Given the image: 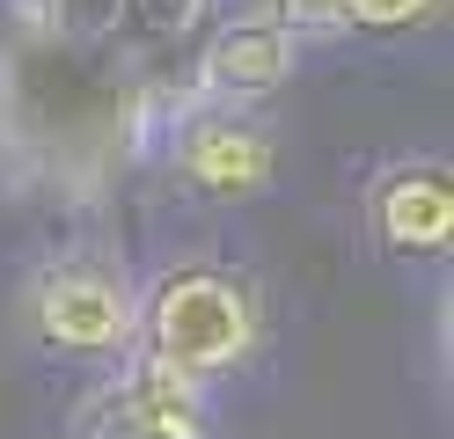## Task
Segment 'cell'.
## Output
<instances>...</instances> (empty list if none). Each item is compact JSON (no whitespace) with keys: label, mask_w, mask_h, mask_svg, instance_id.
<instances>
[{"label":"cell","mask_w":454,"mask_h":439,"mask_svg":"<svg viewBox=\"0 0 454 439\" xmlns=\"http://www.w3.org/2000/svg\"><path fill=\"white\" fill-rule=\"evenodd\" d=\"M184 88L191 74H168L118 37L0 15V191L51 213H96L154 161Z\"/></svg>","instance_id":"6da1fadb"},{"label":"cell","mask_w":454,"mask_h":439,"mask_svg":"<svg viewBox=\"0 0 454 439\" xmlns=\"http://www.w3.org/2000/svg\"><path fill=\"white\" fill-rule=\"evenodd\" d=\"M271 301L257 271L227 256H176L154 278H139V315H132V351L184 380L220 388L264 351Z\"/></svg>","instance_id":"7a4b0ae2"},{"label":"cell","mask_w":454,"mask_h":439,"mask_svg":"<svg viewBox=\"0 0 454 439\" xmlns=\"http://www.w3.org/2000/svg\"><path fill=\"white\" fill-rule=\"evenodd\" d=\"M15 315H22V337L37 351H59V359H81V366H110L132 351L139 278H132V263L110 234L103 242H67V249L37 256L22 271Z\"/></svg>","instance_id":"3957f363"},{"label":"cell","mask_w":454,"mask_h":439,"mask_svg":"<svg viewBox=\"0 0 454 439\" xmlns=\"http://www.w3.org/2000/svg\"><path fill=\"white\" fill-rule=\"evenodd\" d=\"M154 161H168V176L184 191L213 205H249L278 184V132L249 103H220V96L184 88L176 110L161 117Z\"/></svg>","instance_id":"277c9868"},{"label":"cell","mask_w":454,"mask_h":439,"mask_svg":"<svg viewBox=\"0 0 454 439\" xmlns=\"http://www.w3.org/2000/svg\"><path fill=\"white\" fill-rule=\"evenodd\" d=\"M67 439H213V388L125 351L74 396Z\"/></svg>","instance_id":"5b68a950"},{"label":"cell","mask_w":454,"mask_h":439,"mask_svg":"<svg viewBox=\"0 0 454 439\" xmlns=\"http://www.w3.org/2000/svg\"><path fill=\"white\" fill-rule=\"evenodd\" d=\"M359 227L381 256H418V263L447 256V242H454V169L440 154H395L381 169H366Z\"/></svg>","instance_id":"8992f818"},{"label":"cell","mask_w":454,"mask_h":439,"mask_svg":"<svg viewBox=\"0 0 454 439\" xmlns=\"http://www.w3.org/2000/svg\"><path fill=\"white\" fill-rule=\"evenodd\" d=\"M294 67H301V37L278 15L249 8V15L206 22L198 59H191V88L198 96H220V103H264L294 81Z\"/></svg>","instance_id":"52a82bcc"},{"label":"cell","mask_w":454,"mask_h":439,"mask_svg":"<svg viewBox=\"0 0 454 439\" xmlns=\"http://www.w3.org/2000/svg\"><path fill=\"white\" fill-rule=\"evenodd\" d=\"M206 22H213V0H118L110 8V37L168 67L191 37H206Z\"/></svg>","instance_id":"ba28073f"},{"label":"cell","mask_w":454,"mask_h":439,"mask_svg":"<svg viewBox=\"0 0 454 439\" xmlns=\"http://www.w3.org/2000/svg\"><path fill=\"white\" fill-rule=\"evenodd\" d=\"M447 0H337V22L359 37H411V29L440 22Z\"/></svg>","instance_id":"9c48e42d"},{"label":"cell","mask_w":454,"mask_h":439,"mask_svg":"<svg viewBox=\"0 0 454 439\" xmlns=\"http://www.w3.org/2000/svg\"><path fill=\"white\" fill-rule=\"evenodd\" d=\"M110 8H118V0H8V15L67 29V37H110Z\"/></svg>","instance_id":"30bf717a"},{"label":"cell","mask_w":454,"mask_h":439,"mask_svg":"<svg viewBox=\"0 0 454 439\" xmlns=\"http://www.w3.org/2000/svg\"><path fill=\"white\" fill-rule=\"evenodd\" d=\"M264 15H278L294 37H323V29H345L337 22V0H264Z\"/></svg>","instance_id":"8fae6325"}]
</instances>
